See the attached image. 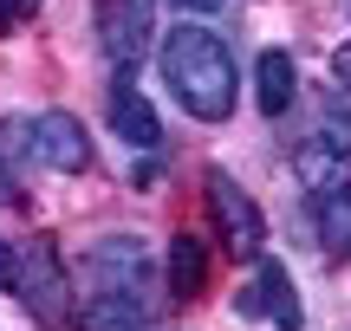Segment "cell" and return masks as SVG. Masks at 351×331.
Returning <instances> with one entry per match:
<instances>
[{
  "mask_svg": "<svg viewBox=\"0 0 351 331\" xmlns=\"http://www.w3.org/2000/svg\"><path fill=\"white\" fill-rule=\"evenodd\" d=\"M163 85L176 91V104H182L189 117H202V124H221L228 111H234L241 98V72L234 59H228L221 33H208V26L182 20L176 33H163Z\"/></svg>",
  "mask_w": 351,
  "mask_h": 331,
  "instance_id": "6da1fadb",
  "label": "cell"
},
{
  "mask_svg": "<svg viewBox=\"0 0 351 331\" xmlns=\"http://www.w3.org/2000/svg\"><path fill=\"white\" fill-rule=\"evenodd\" d=\"M202 189H208V215H215V228H221V241L234 247L241 260H254V254L267 247V215L254 208V195L241 189L228 169H208Z\"/></svg>",
  "mask_w": 351,
  "mask_h": 331,
  "instance_id": "7a4b0ae2",
  "label": "cell"
},
{
  "mask_svg": "<svg viewBox=\"0 0 351 331\" xmlns=\"http://www.w3.org/2000/svg\"><path fill=\"white\" fill-rule=\"evenodd\" d=\"M26 150L46 169H59V176H85L91 169V137H85V124L72 111H39L26 124Z\"/></svg>",
  "mask_w": 351,
  "mask_h": 331,
  "instance_id": "3957f363",
  "label": "cell"
},
{
  "mask_svg": "<svg viewBox=\"0 0 351 331\" xmlns=\"http://www.w3.org/2000/svg\"><path fill=\"white\" fill-rule=\"evenodd\" d=\"M150 20H156V0H98V46L117 72L143 59L150 46Z\"/></svg>",
  "mask_w": 351,
  "mask_h": 331,
  "instance_id": "277c9868",
  "label": "cell"
},
{
  "mask_svg": "<svg viewBox=\"0 0 351 331\" xmlns=\"http://www.w3.org/2000/svg\"><path fill=\"white\" fill-rule=\"evenodd\" d=\"M13 286H20L26 312H33L39 325H59L65 319V267L52 247H33V260H26V273H13Z\"/></svg>",
  "mask_w": 351,
  "mask_h": 331,
  "instance_id": "5b68a950",
  "label": "cell"
},
{
  "mask_svg": "<svg viewBox=\"0 0 351 331\" xmlns=\"http://www.w3.org/2000/svg\"><path fill=\"white\" fill-rule=\"evenodd\" d=\"M111 130H117L124 143H137V150H156V143H163L156 104L130 85V72H117V85H111Z\"/></svg>",
  "mask_w": 351,
  "mask_h": 331,
  "instance_id": "8992f818",
  "label": "cell"
},
{
  "mask_svg": "<svg viewBox=\"0 0 351 331\" xmlns=\"http://www.w3.org/2000/svg\"><path fill=\"white\" fill-rule=\"evenodd\" d=\"M293 98H300V72H293V52L267 46L261 59H254V104H261L267 117H287Z\"/></svg>",
  "mask_w": 351,
  "mask_h": 331,
  "instance_id": "52a82bcc",
  "label": "cell"
},
{
  "mask_svg": "<svg viewBox=\"0 0 351 331\" xmlns=\"http://www.w3.org/2000/svg\"><path fill=\"white\" fill-rule=\"evenodd\" d=\"M313 215H319V234H326L332 254H351V169L326 189H313Z\"/></svg>",
  "mask_w": 351,
  "mask_h": 331,
  "instance_id": "ba28073f",
  "label": "cell"
},
{
  "mask_svg": "<svg viewBox=\"0 0 351 331\" xmlns=\"http://www.w3.org/2000/svg\"><path fill=\"white\" fill-rule=\"evenodd\" d=\"M208 280V254H202L195 234H176L169 241V299H195Z\"/></svg>",
  "mask_w": 351,
  "mask_h": 331,
  "instance_id": "9c48e42d",
  "label": "cell"
},
{
  "mask_svg": "<svg viewBox=\"0 0 351 331\" xmlns=\"http://www.w3.org/2000/svg\"><path fill=\"white\" fill-rule=\"evenodd\" d=\"M254 286H261V299H267V312H274L280 331H300V325H306V312H300V299H293V280H287V267H280V260H261Z\"/></svg>",
  "mask_w": 351,
  "mask_h": 331,
  "instance_id": "30bf717a",
  "label": "cell"
},
{
  "mask_svg": "<svg viewBox=\"0 0 351 331\" xmlns=\"http://www.w3.org/2000/svg\"><path fill=\"white\" fill-rule=\"evenodd\" d=\"M85 331H150V312L130 293H98L85 306Z\"/></svg>",
  "mask_w": 351,
  "mask_h": 331,
  "instance_id": "8fae6325",
  "label": "cell"
},
{
  "mask_svg": "<svg viewBox=\"0 0 351 331\" xmlns=\"http://www.w3.org/2000/svg\"><path fill=\"white\" fill-rule=\"evenodd\" d=\"M98 273L111 280L104 293H130V286L143 280V254H137V241H130V234H111V241L98 247Z\"/></svg>",
  "mask_w": 351,
  "mask_h": 331,
  "instance_id": "7c38bea8",
  "label": "cell"
},
{
  "mask_svg": "<svg viewBox=\"0 0 351 331\" xmlns=\"http://www.w3.org/2000/svg\"><path fill=\"white\" fill-rule=\"evenodd\" d=\"M319 143H326L339 163H351V98H345V91L326 98V130H319Z\"/></svg>",
  "mask_w": 351,
  "mask_h": 331,
  "instance_id": "4fadbf2b",
  "label": "cell"
},
{
  "mask_svg": "<svg viewBox=\"0 0 351 331\" xmlns=\"http://www.w3.org/2000/svg\"><path fill=\"white\" fill-rule=\"evenodd\" d=\"M332 78H339V91H351V46L332 52Z\"/></svg>",
  "mask_w": 351,
  "mask_h": 331,
  "instance_id": "5bb4252c",
  "label": "cell"
},
{
  "mask_svg": "<svg viewBox=\"0 0 351 331\" xmlns=\"http://www.w3.org/2000/svg\"><path fill=\"white\" fill-rule=\"evenodd\" d=\"M13 273H20V260H13V247L0 241V286H13Z\"/></svg>",
  "mask_w": 351,
  "mask_h": 331,
  "instance_id": "9a60e30c",
  "label": "cell"
},
{
  "mask_svg": "<svg viewBox=\"0 0 351 331\" xmlns=\"http://www.w3.org/2000/svg\"><path fill=\"white\" fill-rule=\"evenodd\" d=\"M176 7H182L189 20H195V13H215V7H221V0H176Z\"/></svg>",
  "mask_w": 351,
  "mask_h": 331,
  "instance_id": "2e32d148",
  "label": "cell"
},
{
  "mask_svg": "<svg viewBox=\"0 0 351 331\" xmlns=\"http://www.w3.org/2000/svg\"><path fill=\"white\" fill-rule=\"evenodd\" d=\"M13 20H20V13H13V7H7V0H0V33H7V26H13Z\"/></svg>",
  "mask_w": 351,
  "mask_h": 331,
  "instance_id": "e0dca14e",
  "label": "cell"
},
{
  "mask_svg": "<svg viewBox=\"0 0 351 331\" xmlns=\"http://www.w3.org/2000/svg\"><path fill=\"white\" fill-rule=\"evenodd\" d=\"M0 202H13V176H7V169H0Z\"/></svg>",
  "mask_w": 351,
  "mask_h": 331,
  "instance_id": "ac0fdd59",
  "label": "cell"
},
{
  "mask_svg": "<svg viewBox=\"0 0 351 331\" xmlns=\"http://www.w3.org/2000/svg\"><path fill=\"white\" fill-rule=\"evenodd\" d=\"M7 7H13V13H33V7H39V0H7Z\"/></svg>",
  "mask_w": 351,
  "mask_h": 331,
  "instance_id": "d6986e66",
  "label": "cell"
}]
</instances>
